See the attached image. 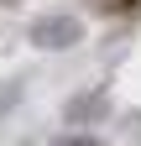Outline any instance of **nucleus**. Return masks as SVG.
I'll return each mask as SVG.
<instances>
[{
  "mask_svg": "<svg viewBox=\"0 0 141 146\" xmlns=\"http://www.w3.org/2000/svg\"><path fill=\"white\" fill-rule=\"evenodd\" d=\"M31 47H42V52H58V47H73L78 42V21L73 16H42V21H31Z\"/></svg>",
  "mask_w": 141,
  "mask_h": 146,
  "instance_id": "1",
  "label": "nucleus"
},
{
  "mask_svg": "<svg viewBox=\"0 0 141 146\" xmlns=\"http://www.w3.org/2000/svg\"><path fill=\"white\" fill-rule=\"evenodd\" d=\"M58 146H99V141H94V136H63Z\"/></svg>",
  "mask_w": 141,
  "mask_h": 146,
  "instance_id": "2",
  "label": "nucleus"
},
{
  "mask_svg": "<svg viewBox=\"0 0 141 146\" xmlns=\"http://www.w3.org/2000/svg\"><path fill=\"white\" fill-rule=\"evenodd\" d=\"M11 99H16V84H11V89H0V104H11Z\"/></svg>",
  "mask_w": 141,
  "mask_h": 146,
  "instance_id": "3",
  "label": "nucleus"
}]
</instances>
